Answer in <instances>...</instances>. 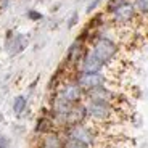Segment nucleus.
<instances>
[{"label": "nucleus", "instance_id": "obj_1", "mask_svg": "<svg viewBox=\"0 0 148 148\" xmlns=\"http://www.w3.org/2000/svg\"><path fill=\"white\" fill-rule=\"evenodd\" d=\"M85 108H87V118L95 124H108V122L114 121L118 114V108L114 105L103 103V101L87 100Z\"/></svg>", "mask_w": 148, "mask_h": 148}, {"label": "nucleus", "instance_id": "obj_2", "mask_svg": "<svg viewBox=\"0 0 148 148\" xmlns=\"http://www.w3.org/2000/svg\"><path fill=\"white\" fill-rule=\"evenodd\" d=\"M66 137L69 140H76L81 142L84 145H89V147H95L97 142H98V132L95 130V127L84 122V124H79V126H73L68 127Z\"/></svg>", "mask_w": 148, "mask_h": 148}, {"label": "nucleus", "instance_id": "obj_3", "mask_svg": "<svg viewBox=\"0 0 148 148\" xmlns=\"http://www.w3.org/2000/svg\"><path fill=\"white\" fill-rule=\"evenodd\" d=\"M82 90L85 93L90 92V90H95V89H100V87H106V76L103 73H81L77 76V81Z\"/></svg>", "mask_w": 148, "mask_h": 148}, {"label": "nucleus", "instance_id": "obj_4", "mask_svg": "<svg viewBox=\"0 0 148 148\" xmlns=\"http://www.w3.org/2000/svg\"><path fill=\"white\" fill-rule=\"evenodd\" d=\"M92 52L97 56H100L105 61V64H108L111 60L118 55V45L111 39H108V37H100V39L95 40V44L92 47Z\"/></svg>", "mask_w": 148, "mask_h": 148}, {"label": "nucleus", "instance_id": "obj_5", "mask_svg": "<svg viewBox=\"0 0 148 148\" xmlns=\"http://www.w3.org/2000/svg\"><path fill=\"white\" fill-rule=\"evenodd\" d=\"M58 97L61 100L68 101V103H71V105H79V101H81L82 97H84V90L79 87L77 82H66V84L61 87Z\"/></svg>", "mask_w": 148, "mask_h": 148}, {"label": "nucleus", "instance_id": "obj_6", "mask_svg": "<svg viewBox=\"0 0 148 148\" xmlns=\"http://www.w3.org/2000/svg\"><path fill=\"white\" fill-rule=\"evenodd\" d=\"M111 16H113V21H114L116 24L124 26V24H129V23H132L134 19H135L137 10H135V5L129 2V3L122 5L121 8H118L116 11H113Z\"/></svg>", "mask_w": 148, "mask_h": 148}, {"label": "nucleus", "instance_id": "obj_7", "mask_svg": "<svg viewBox=\"0 0 148 148\" xmlns=\"http://www.w3.org/2000/svg\"><path fill=\"white\" fill-rule=\"evenodd\" d=\"M105 66H106L105 61L100 56H97L92 50L85 53L84 58L81 60V73H101Z\"/></svg>", "mask_w": 148, "mask_h": 148}, {"label": "nucleus", "instance_id": "obj_8", "mask_svg": "<svg viewBox=\"0 0 148 148\" xmlns=\"http://www.w3.org/2000/svg\"><path fill=\"white\" fill-rule=\"evenodd\" d=\"M40 148H64V142L61 140L58 134L45 132V135L40 140Z\"/></svg>", "mask_w": 148, "mask_h": 148}, {"label": "nucleus", "instance_id": "obj_9", "mask_svg": "<svg viewBox=\"0 0 148 148\" xmlns=\"http://www.w3.org/2000/svg\"><path fill=\"white\" fill-rule=\"evenodd\" d=\"M84 55H82V44L81 40H76L69 48V53H68V60L69 61H77V60H82Z\"/></svg>", "mask_w": 148, "mask_h": 148}, {"label": "nucleus", "instance_id": "obj_10", "mask_svg": "<svg viewBox=\"0 0 148 148\" xmlns=\"http://www.w3.org/2000/svg\"><path fill=\"white\" fill-rule=\"evenodd\" d=\"M26 105H27V100H26V97H23V95H19V97H16L15 98V101H13V111H15L16 114H21L23 111L26 110Z\"/></svg>", "mask_w": 148, "mask_h": 148}, {"label": "nucleus", "instance_id": "obj_11", "mask_svg": "<svg viewBox=\"0 0 148 148\" xmlns=\"http://www.w3.org/2000/svg\"><path fill=\"white\" fill-rule=\"evenodd\" d=\"M135 10L142 15H148V0H134Z\"/></svg>", "mask_w": 148, "mask_h": 148}, {"label": "nucleus", "instance_id": "obj_12", "mask_svg": "<svg viewBox=\"0 0 148 148\" xmlns=\"http://www.w3.org/2000/svg\"><path fill=\"white\" fill-rule=\"evenodd\" d=\"M129 3V0H110L108 2V11L110 13H113V11H116L118 8H121L122 5Z\"/></svg>", "mask_w": 148, "mask_h": 148}, {"label": "nucleus", "instance_id": "obj_13", "mask_svg": "<svg viewBox=\"0 0 148 148\" xmlns=\"http://www.w3.org/2000/svg\"><path fill=\"white\" fill-rule=\"evenodd\" d=\"M64 148H92V147L84 145V143H81V142H76V140H69V138H66V142H64Z\"/></svg>", "mask_w": 148, "mask_h": 148}, {"label": "nucleus", "instance_id": "obj_14", "mask_svg": "<svg viewBox=\"0 0 148 148\" xmlns=\"http://www.w3.org/2000/svg\"><path fill=\"white\" fill-rule=\"evenodd\" d=\"M100 2H101V0H93L92 3H90V5H89V8H87V11H92V10H93V8H95V7H97V5L100 3Z\"/></svg>", "mask_w": 148, "mask_h": 148}, {"label": "nucleus", "instance_id": "obj_15", "mask_svg": "<svg viewBox=\"0 0 148 148\" xmlns=\"http://www.w3.org/2000/svg\"><path fill=\"white\" fill-rule=\"evenodd\" d=\"M0 148H8V142L5 137H0Z\"/></svg>", "mask_w": 148, "mask_h": 148}]
</instances>
